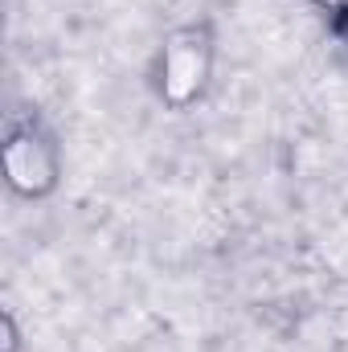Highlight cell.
Masks as SVG:
<instances>
[{"mask_svg":"<svg viewBox=\"0 0 348 352\" xmlns=\"http://www.w3.org/2000/svg\"><path fill=\"white\" fill-rule=\"evenodd\" d=\"M217 58H221V41H217V25L209 16H193L173 25L148 62V94L156 98V107L184 115L197 111L217 78Z\"/></svg>","mask_w":348,"mask_h":352,"instance_id":"6da1fadb","label":"cell"},{"mask_svg":"<svg viewBox=\"0 0 348 352\" xmlns=\"http://www.w3.org/2000/svg\"><path fill=\"white\" fill-rule=\"evenodd\" d=\"M0 173L12 197L21 201H50L66 176V148L54 123L37 107H12L4 115L0 135Z\"/></svg>","mask_w":348,"mask_h":352,"instance_id":"7a4b0ae2","label":"cell"},{"mask_svg":"<svg viewBox=\"0 0 348 352\" xmlns=\"http://www.w3.org/2000/svg\"><path fill=\"white\" fill-rule=\"evenodd\" d=\"M328 29H332V37L336 41H345L348 37V0H303Z\"/></svg>","mask_w":348,"mask_h":352,"instance_id":"3957f363","label":"cell"},{"mask_svg":"<svg viewBox=\"0 0 348 352\" xmlns=\"http://www.w3.org/2000/svg\"><path fill=\"white\" fill-rule=\"evenodd\" d=\"M0 352H25V328L17 320V307H0Z\"/></svg>","mask_w":348,"mask_h":352,"instance_id":"277c9868","label":"cell"},{"mask_svg":"<svg viewBox=\"0 0 348 352\" xmlns=\"http://www.w3.org/2000/svg\"><path fill=\"white\" fill-rule=\"evenodd\" d=\"M340 45H345V50H348V37H345V41H340Z\"/></svg>","mask_w":348,"mask_h":352,"instance_id":"5b68a950","label":"cell"}]
</instances>
